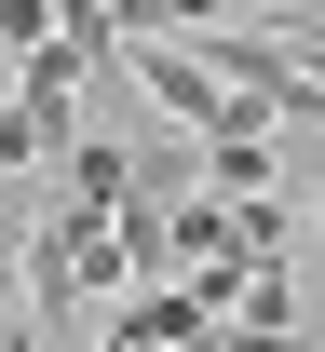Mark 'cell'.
I'll list each match as a JSON object with an SVG mask.
<instances>
[{
	"instance_id": "1",
	"label": "cell",
	"mask_w": 325,
	"mask_h": 352,
	"mask_svg": "<svg viewBox=\"0 0 325 352\" xmlns=\"http://www.w3.org/2000/svg\"><path fill=\"white\" fill-rule=\"evenodd\" d=\"M82 244H95V204L54 190L41 217H27V325H14V339H68V325H82Z\"/></svg>"
},
{
	"instance_id": "2",
	"label": "cell",
	"mask_w": 325,
	"mask_h": 352,
	"mask_svg": "<svg viewBox=\"0 0 325 352\" xmlns=\"http://www.w3.org/2000/svg\"><path fill=\"white\" fill-rule=\"evenodd\" d=\"M244 339H298V285H284V258H258V271H244Z\"/></svg>"
},
{
	"instance_id": "3",
	"label": "cell",
	"mask_w": 325,
	"mask_h": 352,
	"mask_svg": "<svg viewBox=\"0 0 325 352\" xmlns=\"http://www.w3.org/2000/svg\"><path fill=\"white\" fill-rule=\"evenodd\" d=\"M14 285H27V217H0V311H14ZM14 339V325H0Z\"/></svg>"
},
{
	"instance_id": "4",
	"label": "cell",
	"mask_w": 325,
	"mask_h": 352,
	"mask_svg": "<svg viewBox=\"0 0 325 352\" xmlns=\"http://www.w3.org/2000/svg\"><path fill=\"white\" fill-rule=\"evenodd\" d=\"M312 230H325V204H312Z\"/></svg>"
}]
</instances>
